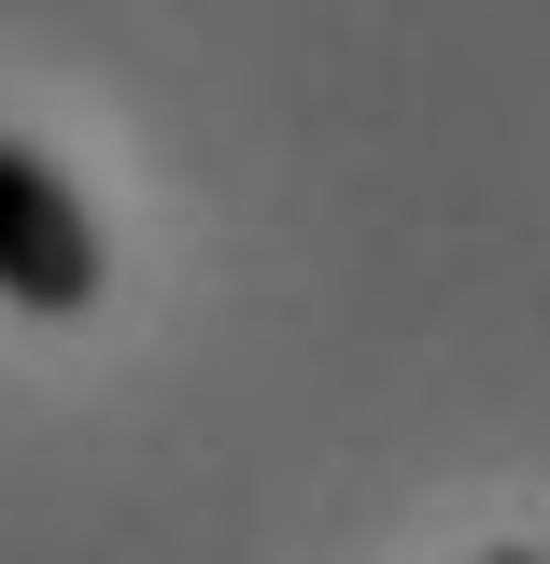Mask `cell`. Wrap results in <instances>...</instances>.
Listing matches in <instances>:
<instances>
[{
    "label": "cell",
    "instance_id": "6da1fadb",
    "mask_svg": "<svg viewBox=\"0 0 550 564\" xmlns=\"http://www.w3.org/2000/svg\"><path fill=\"white\" fill-rule=\"evenodd\" d=\"M0 296L14 311H85L99 296V226L29 141H0Z\"/></svg>",
    "mask_w": 550,
    "mask_h": 564
},
{
    "label": "cell",
    "instance_id": "7a4b0ae2",
    "mask_svg": "<svg viewBox=\"0 0 550 564\" xmlns=\"http://www.w3.org/2000/svg\"><path fill=\"white\" fill-rule=\"evenodd\" d=\"M481 564H550V551H481Z\"/></svg>",
    "mask_w": 550,
    "mask_h": 564
}]
</instances>
